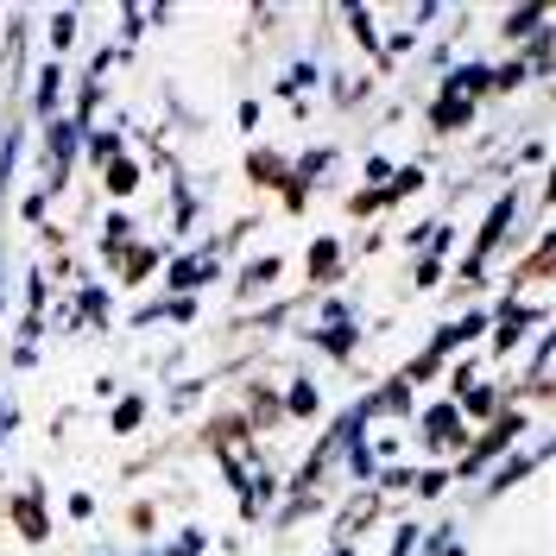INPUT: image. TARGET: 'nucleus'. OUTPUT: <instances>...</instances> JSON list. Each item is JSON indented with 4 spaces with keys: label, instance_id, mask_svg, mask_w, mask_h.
<instances>
[{
    "label": "nucleus",
    "instance_id": "33",
    "mask_svg": "<svg viewBox=\"0 0 556 556\" xmlns=\"http://www.w3.org/2000/svg\"><path fill=\"white\" fill-rule=\"evenodd\" d=\"M235 121H241V134H260V121H266V102H260V96H241Z\"/></svg>",
    "mask_w": 556,
    "mask_h": 556
},
{
    "label": "nucleus",
    "instance_id": "30",
    "mask_svg": "<svg viewBox=\"0 0 556 556\" xmlns=\"http://www.w3.org/2000/svg\"><path fill=\"white\" fill-rule=\"evenodd\" d=\"M38 361H45V342H38V336H13V348H7V367H13V374H33Z\"/></svg>",
    "mask_w": 556,
    "mask_h": 556
},
{
    "label": "nucleus",
    "instance_id": "22",
    "mask_svg": "<svg viewBox=\"0 0 556 556\" xmlns=\"http://www.w3.org/2000/svg\"><path fill=\"white\" fill-rule=\"evenodd\" d=\"M76 33H83V7H58V13H45V58L64 64L70 51H76Z\"/></svg>",
    "mask_w": 556,
    "mask_h": 556
},
{
    "label": "nucleus",
    "instance_id": "40",
    "mask_svg": "<svg viewBox=\"0 0 556 556\" xmlns=\"http://www.w3.org/2000/svg\"><path fill=\"white\" fill-rule=\"evenodd\" d=\"M7 437H13V430H7V424H0V450H7Z\"/></svg>",
    "mask_w": 556,
    "mask_h": 556
},
{
    "label": "nucleus",
    "instance_id": "9",
    "mask_svg": "<svg viewBox=\"0 0 556 556\" xmlns=\"http://www.w3.org/2000/svg\"><path fill=\"white\" fill-rule=\"evenodd\" d=\"M139 241H146V228H139L127 208H102V222H96V260H102L108 273H114Z\"/></svg>",
    "mask_w": 556,
    "mask_h": 556
},
{
    "label": "nucleus",
    "instance_id": "39",
    "mask_svg": "<svg viewBox=\"0 0 556 556\" xmlns=\"http://www.w3.org/2000/svg\"><path fill=\"white\" fill-rule=\"evenodd\" d=\"M127 556H159V544H146V551H127Z\"/></svg>",
    "mask_w": 556,
    "mask_h": 556
},
{
    "label": "nucleus",
    "instance_id": "20",
    "mask_svg": "<svg viewBox=\"0 0 556 556\" xmlns=\"http://www.w3.org/2000/svg\"><path fill=\"white\" fill-rule=\"evenodd\" d=\"M556 26V13L551 7H513V13H500V38L519 51V45H531L538 33H551Z\"/></svg>",
    "mask_w": 556,
    "mask_h": 556
},
{
    "label": "nucleus",
    "instance_id": "7",
    "mask_svg": "<svg viewBox=\"0 0 556 556\" xmlns=\"http://www.w3.org/2000/svg\"><path fill=\"white\" fill-rule=\"evenodd\" d=\"M437 96H450V102H468V108L493 102V58H455V64L437 76Z\"/></svg>",
    "mask_w": 556,
    "mask_h": 556
},
{
    "label": "nucleus",
    "instance_id": "17",
    "mask_svg": "<svg viewBox=\"0 0 556 556\" xmlns=\"http://www.w3.org/2000/svg\"><path fill=\"white\" fill-rule=\"evenodd\" d=\"M121 152H134V146H127V127H121V121H108V127L96 121V127L83 134V165H96V172H108V165H114Z\"/></svg>",
    "mask_w": 556,
    "mask_h": 556
},
{
    "label": "nucleus",
    "instance_id": "8",
    "mask_svg": "<svg viewBox=\"0 0 556 556\" xmlns=\"http://www.w3.org/2000/svg\"><path fill=\"white\" fill-rule=\"evenodd\" d=\"M298 342L316 348L323 361L348 367V361H354V348L367 342V323H298Z\"/></svg>",
    "mask_w": 556,
    "mask_h": 556
},
{
    "label": "nucleus",
    "instance_id": "19",
    "mask_svg": "<svg viewBox=\"0 0 556 556\" xmlns=\"http://www.w3.org/2000/svg\"><path fill=\"white\" fill-rule=\"evenodd\" d=\"M102 177V197H108V208H127V197H134L139 184H146V165H139L134 152H121L108 172H96Z\"/></svg>",
    "mask_w": 556,
    "mask_h": 556
},
{
    "label": "nucleus",
    "instance_id": "18",
    "mask_svg": "<svg viewBox=\"0 0 556 556\" xmlns=\"http://www.w3.org/2000/svg\"><path fill=\"white\" fill-rule=\"evenodd\" d=\"M342 266H348V247L336 241V235H316V241H311V253H304V278L329 291V285L342 278Z\"/></svg>",
    "mask_w": 556,
    "mask_h": 556
},
{
    "label": "nucleus",
    "instance_id": "37",
    "mask_svg": "<svg viewBox=\"0 0 556 556\" xmlns=\"http://www.w3.org/2000/svg\"><path fill=\"white\" fill-rule=\"evenodd\" d=\"M96 399H102V405H114V399H121V380H114V374H102V380H96Z\"/></svg>",
    "mask_w": 556,
    "mask_h": 556
},
{
    "label": "nucleus",
    "instance_id": "36",
    "mask_svg": "<svg viewBox=\"0 0 556 556\" xmlns=\"http://www.w3.org/2000/svg\"><path fill=\"white\" fill-rule=\"evenodd\" d=\"M197 316H203V298H172L165 323H197Z\"/></svg>",
    "mask_w": 556,
    "mask_h": 556
},
{
    "label": "nucleus",
    "instance_id": "6",
    "mask_svg": "<svg viewBox=\"0 0 556 556\" xmlns=\"http://www.w3.org/2000/svg\"><path fill=\"white\" fill-rule=\"evenodd\" d=\"M323 51H298V58H291V64L278 70V83H273V96L285 108H291V114H298V121H304V114H311V96H323Z\"/></svg>",
    "mask_w": 556,
    "mask_h": 556
},
{
    "label": "nucleus",
    "instance_id": "15",
    "mask_svg": "<svg viewBox=\"0 0 556 556\" xmlns=\"http://www.w3.org/2000/svg\"><path fill=\"white\" fill-rule=\"evenodd\" d=\"M278 412H285V424H311V417H323V386H316L311 367H298V374L285 380V392H278Z\"/></svg>",
    "mask_w": 556,
    "mask_h": 556
},
{
    "label": "nucleus",
    "instance_id": "23",
    "mask_svg": "<svg viewBox=\"0 0 556 556\" xmlns=\"http://www.w3.org/2000/svg\"><path fill=\"white\" fill-rule=\"evenodd\" d=\"M278 273H285V253H253L241 273H235V298H253V291H266V285H278Z\"/></svg>",
    "mask_w": 556,
    "mask_h": 556
},
{
    "label": "nucleus",
    "instance_id": "25",
    "mask_svg": "<svg viewBox=\"0 0 556 556\" xmlns=\"http://www.w3.org/2000/svg\"><path fill=\"white\" fill-rule=\"evenodd\" d=\"M455 486V475H450V462H430V468H417V481H412V493L417 500H443Z\"/></svg>",
    "mask_w": 556,
    "mask_h": 556
},
{
    "label": "nucleus",
    "instance_id": "29",
    "mask_svg": "<svg viewBox=\"0 0 556 556\" xmlns=\"http://www.w3.org/2000/svg\"><path fill=\"white\" fill-rule=\"evenodd\" d=\"M159 556H208V531L203 525H184L172 544H159Z\"/></svg>",
    "mask_w": 556,
    "mask_h": 556
},
{
    "label": "nucleus",
    "instance_id": "41",
    "mask_svg": "<svg viewBox=\"0 0 556 556\" xmlns=\"http://www.w3.org/2000/svg\"><path fill=\"white\" fill-rule=\"evenodd\" d=\"M0 486H7V468H0Z\"/></svg>",
    "mask_w": 556,
    "mask_h": 556
},
{
    "label": "nucleus",
    "instance_id": "28",
    "mask_svg": "<svg viewBox=\"0 0 556 556\" xmlns=\"http://www.w3.org/2000/svg\"><path fill=\"white\" fill-rule=\"evenodd\" d=\"M203 392H208V374H197V380H177L172 392H165V412H172V417H184L190 405H197V399H203Z\"/></svg>",
    "mask_w": 556,
    "mask_h": 556
},
{
    "label": "nucleus",
    "instance_id": "1",
    "mask_svg": "<svg viewBox=\"0 0 556 556\" xmlns=\"http://www.w3.org/2000/svg\"><path fill=\"white\" fill-rule=\"evenodd\" d=\"M525 215V190L519 184H506L500 197H493V208L481 215V228H475V241H468V253H462V266H455V285H486V273H493V260L506 253V241H513V228H519Z\"/></svg>",
    "mask_w": 556,
    "mask_h": 556
},
{
    "label": "nucleus",
    "instance_id": "31",
    "mask_svg": "<svg viewBox=\"0 0 556 556\" xmlns=\"http://www.w3.org/2000/svg\"><path fill=\"white\" fill-rule=\"evenodd\" d=\"M392 172H399V165H392L386 152H367V159H361V190H386Z\"/></svg>",
    "mask_w": 556,
    "mask_h": 556
},
{
    "label": "nucleus",
    "instance_id": "3",
    "mask_svg": "<svg viewBox=\"0 0 556 556\" xmlns=\"http://www.w3.org/2000/svg\"><path fill=\"white\" fill-rule=\"evenodd\" d=\"M468 417L455 412V399H424L417 405V417H412V443L424 455H437V462H455V455L468 450Z\"/></svg>",
    "mask_w": 556,
    "mask_h": 556
},
{
    "label": "nucleus",
    "instance_id": "14",
    "mask_svg": "<svg viewBox=\"0 0 556 556\" xmlns=\"http://www.w3.org/2000/svg\"><path fill=\"white\" fill-rule=\"evenodd\" d=\"M70 304L83 316V329H114V285L108 278H76V291H70Z\"/></svg>",
    "mask_w": 556,
    "mask_h": 556
},
{
    "label": "nucleus",
    "instance_id": "32",
    "mask_svg": "<svg viewBox=\"0 0 556 556\" xmlns=\"http://www.w3.org/2000/svg\"><path fill=\"white\" fill-rule=\"evenodd\" d=\"M20 222H26V228H51V197H45L38 184L20 197Z\"/></svg>",
    "mask_w": 556,
    "mask_h": 556
},
{
    "label": "nucleus",
    "instance_id": "42",
    "mask_svg": "<svg viewBox=\"0 0 556 556\" xmlns=\"http://www.w3.org/2000/svg\"><path fill=\"white\" fill-rule=\"evenodd\" d=\"M121 556H127V551H121Z\"/></svg>",
    "mask_w": 556,
    "mask_h": 556
},
{
    "label": "nucleus",
    "instance_id": "24",
    "mask_svg": "<svg viewBox=\"0 0 556 556\" xmlns=\"http://www.w3.org/2000/svg\"><path fill=\"white\" fill-rule=\"evenodd\" d=\"M146 417H152V392H121L108 405V437H134Z\"/></svg>",
    "mask_w": 556,
    "mask_h": 556
},
{
    "label": "nucleus",
    "instance_id": "12",
    "mask_svg": "<svg viewBox=\"0 0 556 556\" xmlns=\"http://www.w3.org/2000/svg\"><path fill=\"white\" fill-rule=\"evenodd\" d=\"M506 405H519V399H513V392H506V386L500 380H475V386H462V392H455V412L468 417V430H481V424H493V417L506 412Z\"/></svg>",
    "mask_w": 556,
    "mask_h": 556
},
{
    "label": "nucleus",
    "instance_id": "13",
    "mask_svg": "<svg viewBox=\"0 0 556 556\" xmlns=\"http://www.w3.org/2000/svg\"><path fill=\"white\" fill-rule=\"evenodd\" d=\"M336 20L348 26L354 51H361L367 64L380 70V7H367V0H342V7H336Z\"/></svg>",
    "mask_w": 556,
    "mask_h": 556
},
{
    "label": "nucleus",
    "instance_id": "2",
    "mask_svg": "<svg viewBox=\"0 0 556 556\" xmlns=\"http://www.w3.org/2000/svg\"><path fill=\"white\" fill-rule=\"evenodd\" d=\"M525 424H531V417H525V405H506V412L493 417V424H481V430L468 437V450H462V455L450 462L455 486H462V481H481L493 462H506V455H513V450L525 443Z\"/></svg>",
    "mask_w": 556,
    "mask_h": 556
},
{
    "label": "nucleus",
    "instance_id": "16",
    "mask_svg": "<svg viewBox=\"0 0 556 556\" xmlns=\"http://www.w3.org/2000/svg\"><path fill=\"white\" fill-rule=\"evenodd\" d=\"M278 500H285V475L278 468H266V475H253V481L241 486V525H260L278 513Z\"/></svg>",
    "mask_w": 556,
    "mask_h": 556
},
{
    "label": "nucleus",
    "instance_id": "26",
    "mask_svg": "<svg viewBox=\"0 0 556 556\" xmlns=\"http://www.w3.org/2000/svg\"><path fill=\"white\" fill-rule=\"evenodd\" d=\"M412 481H417V462H392V468H380V475H374V493H380V500H392V493H412Z\"/></svg>",
    "mask_w": 556,
    "mask_h": 556
},
{
    "label": "nucleus",
    "instance_id": "27",
    "mask_svg": "<svg viewBox=\"0 0 556 556\" xmlns=\"http://www.w3.org/2000/svg\"><path fill=\"white\" fill-rule=\"evenodd\" d=\"M386 556H424V519H392V551Z\"/></svg>",
    "mask_w": 556,
    "mask_h": 556
},
{
    "label": "nucleus",
    "instance_id": "21",
    "mask_svg": "<svg viewBox=\"0 0 556 556\" xmlns=\"http://www.w3.org/2000/svg\"><path fill=\"white\" fill-rule=\"evenodd\" d=\"M241 424L247 430H253V437H266V430H278V424H285V412H278V392L273 386H247V399H241Z\"/></svg>",
    "mask_w": 556,
    "mask_h": 556
},
{
    "label": "nucleus",
    "instance_id": "10",
    "mask_svg": "<svg viewBox=\"0 0 556 556\" xmlns=\"http://www.w3.org/2000/svg\"><path fill=\"white\" fill-rule=\"evenodd\" d=\"M7 519L26 544H45L51 538V500H45V481H26L13 500H7Z\"/></svg>",
    "mask_w": 556,
    "mask_h": 556
},
{
    "label": "nucleus",
    "instance_id": "38",
    "mask_svg": "<svg viewBox=\"0 0 556 556\" xmlns=\"http://www.w3.org/2000/svg\"><path fill=\"white\" fill-rule=\"evenodd\" d=\"M0 424H7V430H20V405H7V399H0Z\"/></svg>",
    "mask_w": 556,
    "mask_h": 556
},
{
    "label": "nucleus",
    "instance_id": "34",
    "mask_svg": "<svg viewBox=\"0 0 556 556\" xmlns=\"http://www.w3.org/2000/svg\"><path fill=\"white\" fill-rule=\"evenodd\" d=\"M412 285H417V291L443 285V266H437V260H412Z\"/></svg>",
    "mask_w": 556,
    "mask_h": 556
},
{
    "label": "nucleus",
    "instance_id": "11",
    "mask_svg": "<svg viewBox=\"0 0 556 556\" xmlns=\"http://www.w3.org/2000/svg\"><path fill=\"white\" fill-rule=\"evenodd\" d=\"M386 513V500L374 486H354L342 506H336V525H329V544H354V538H367V525Z\"/></svg>",
    "mask_w": 556,
    "mask_h": 556
},
{
    "label": "nucleus",
    "instance_id": "35",
    "mask_svg": "<svg viewBox=\"0 0 556 556\" xmlns=\"http://www.w3.org/2000/svg\"><path fill=\"white\" fill-rule=\"evenodd\" d=\"M64 513H70L76 525H89L96 513H102V506H96V493H70V506H64Z\"/></svg>",
    "mask_w": 556,
    "mask_h": 556
},
{
    "label": "nucleus",
    "instance_id": "4",
    "mask_svg": "<svg viewBox=\"0 0 556 556\" xmlns=\"http://www.w3.org/2000/svg\"><path fill=\"white\" fill-rule=\"evenodd\" d=\"M544 462H551V430H538V437H531V443H519V450L506 455V462H493L481 481H475V493H481L475 506H493V500H506V493H513L525 475H538Z\"/></svg>",
    "mask_w": 556,
    "mask_h": 556
},
{
    "label": "nucleus",
    "instance_id": "5",
    "mask_svg": "<svg viewBox=\"0 0 556 556\" xmlns=\"http://www.w3.org/2000/svg\"><path fill=\"white\" fill-rule=\"evenodd\" d=\"M26 121L33 127H45V121H58V114H70V70L58 64V58H38L33 76H26Z\"/></svg>",
    "mask_w": 556,
    "mask_h": 556
}]
</instances>
